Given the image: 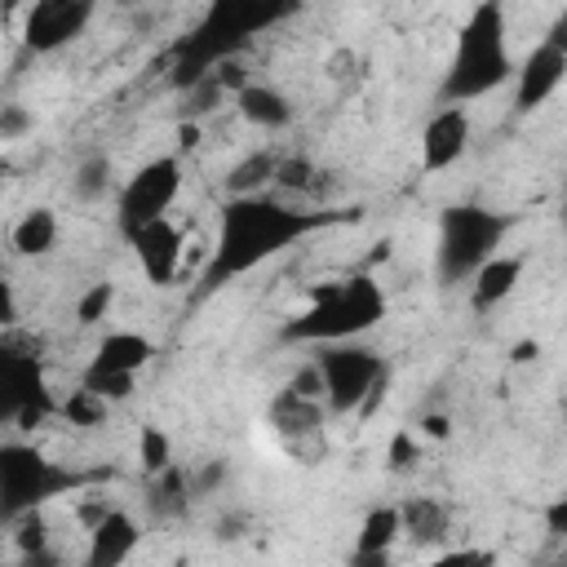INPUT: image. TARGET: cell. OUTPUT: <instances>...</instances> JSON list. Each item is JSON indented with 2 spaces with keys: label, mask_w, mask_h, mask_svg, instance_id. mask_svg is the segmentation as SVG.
I'll list each match as a JSON object with an SVG mask.
<instances>
[{
  "label": "cell",
  "mask_w": 567,
  "mask_h": 567,
  "mask_svg": "<svg viewBox=\"0 0 567 567\" xmlns=\"http://www.w3.org/2000/svg\"><path fill=\"white\" fill-rule=\"evenodd\" d=\"M346 221H363V208H297L275 195H226L217 208V239L199 270L195 297L204 301L230 288L235 279L261 270L270 257Z\"/></svg>",
  "instance_id": "6da1fadb"
},
{
  "label": "cell",
  "mask_w": 567,
  "mask_h": 567,
  "mask_svg": "<svg viewBox=\"0 0 567 567\" xmlns=\"http://www.w3.org/2000/svg\"><path fill=\"white\" fill-rule=\"evenodd\" d=\"M306 9V0H208L199 22L173 44L168 84L186 93L221 62H235L257 35L292 22Z\"/></svg>",
  "instance_id": "7a4b0ae2"
},
{
  "label": "cell",
  "mask_w": 567,
  "mask_h": 567,
  "mask_svg": "<svg viewBox=\"0 0 567 567\" xmlns=\"http://www.w3.org/2000/svg\"><path fill=\"white\" fill-rule=\"evenodd\" d=\"M514 71H518V62L509 53L505 0H478L456 31V44H452V58L443 66L434 97H439V106H447V102L465 106L474 97H487V93L514 84Z\"/></svg>",
  "instance_id": "3957f363"
},
{
  "label": "cell",
  "mask_w": 567,
  "mask_h": 567,
  "mask_svg": "<svg viewBox=\"0 0 567 567\" xmlns=\"http://www.w3.org/2000/svg\"><path fill=\"white\" fill-rule=\"evenodd\" d=\"M385 319V288L368 275H341L323 288H310V301L284 319L279 341L284 346H332V341H359L363 332H372Z\"/></svg>",
  "instance_id": "277c9868"
},
{
  "label": "cell",
  "mask_w": 567,
  "mask_h": 567,
  "mask_svg": "<svg viewBox=\"0 0 567 567\" xmlns=\"http://www.w3.org/2000/svg\"><path fill=\"white\" fill-rule=\"evenodd\" d=\"M514 230V213L461 199L439 208V239H434V279L443 288H461L478 275L483 261L501 252V244Z\"/></svg>",
  "instance_id": "5b68a950"
},
{
  "label": "cell",
  "mask_w": 567,
  "mask_h": 567,
  "mask_svg": "<svg viewBox=\"0 0 567 567\" xmlns=\"http://www.w3.org/2000/svg\"><path fill=\"white\" fill-rule=\"evenodd\" d=\"M97 478H106V474H84V470L58 465L35 443L4 439L0 443V523H13L27 509H44L53 496L84 492Z\"/></svg>",
  "instance_id": "8992f818"
},
{
  "label": "cell",
  "mask_w": 567,
  "mask_h": 567,
  "mask_svg": "<svg viewBox=\"0 0 567 567\" xmlns=\"http://www.w3.org/2000/svg\"><path fill=\"white\" fill-rule=\"evenodd\" d=\"M328 416L332 412H328L323 377H319L315 359L306 368H297L292 381L266 408V425H270L275 443L301 465H319L328 456Z\"/></svg>",
  "instance_id": "52a82bcc"
},
{
  "label": "cell",
  "mask_w": 567,
  "mask_h": 567,
  "mask_svg": "<svg viewBox=\"0 0 567 567\" xmlns=\"http://www.w3.org/2000/svg\"><path fill=\"white\" fill-rule=\"evenodd\" d=\"M315 368L323 377V399L332 416H363L381 403L390 385V363L363 341H332L315 346Z\"/></svg>",
  "instance_id": "ba28073f"
},
{
  "label": "cell",
  "mask_w": 567,
  "mask_h": 567,
  "mask_svg": "<svg viewBox=\"0 0 567 567\" xmlns=\"http://www.w3.org/2000/svg\"><path fill=\"white\" fill-rule=\"evenodd\" d=\"M58 412L62 403L49 390L40 346H22L9 332L0 341V421L13 430H35Z\"/></svg>",
  "instance_id": "9c48e42d"
},
{
  "label": "cell",
  "mask_w": 567,
  "mask_h": 567,
  "mask_svg": "<svg viewBox=\"0 0 567 567\" xmlns=\"http://www.w3.org/2000/svg\"><path fill=\"white\" fill-rule=\"evenodd\" d=\"M182 195V155H155L137 164L115 190V230L133 239L151 221L168 217Z\"/></svg>",
  "instance_id": "30bf717a"
},
{
  "label": "cell",
  "mask_w": 567,
  "mask_h": 567,
  "mask_svg": "<svg viewBox=\"0 0 567 567\" xmlns=\"http://www.w3.org/2000/svg\"><path fill=\"white\" fill-rule=\"evenodd\" d=\"M563 84H567V9L523 53V62L514 71V115L540 111Z\"/></svg>",
  "instance_id": "8fae6325"
},
{
  "label": "cell",
  "mask_w": 567,
  "mask_h": 567,
  "mask_svg": "<svg viewBox=\"0 0 567 567\" xmlns=\"http://www.w3.org/2000/svg\"><path fill=\"white\" fill-rule=\"evenodd\" d=\"M97 13V0H27V18H22V49L27 53H62L66 44H75L89 22Z\"/></svg>",
  "instance_id": "7c38bea8"
},
{
  "label": "cell",
  "mask_w": 567,
  "mask_h": 567,
  "mask_svg": "<svg viewBox=\"0 0 567 567\" xmlns=\"http://www.w3.org/2000/svg\"><path fill=\"white\" fill-rule=\"evenodd\" d=\"M470 137H474L470 111L461 102L439 106L421 128V173H447L452 164H461L470 151Z\"/></svg>",
  "instance_id": "4fadbf2b"
},
{
  "label": "cell",
  "mask_w": 567,
  "mask_h": 567,
  "mask_svg": "<svg viewBox=\"0 0 567 567\" xmlns=\"http://www.w3.org/2000/svg\"><path fill=\"white\" fill-rule=\"evenodd\" d=\"M133 257H137V270L146 275V284L155 288H168L177 275H182V252H186V230L173 226V217H159L151 221L146 230H137L128 239Z\"/></svg>",
  "instance_id": "5bb4252c"
},
{
  "label": "cell",
  "mask_w": 567,
  "mask_h": 567,
  "mask_svg": "<svg viewBox=\"0 0 567 567\" xmlns=\"http://www.w3.org/2000/svg\"><path fill=\"white\" fill-rule=\"evenodd\" d=\"M137 540H142L137 518H133L128 509L111 505L97 523H89V549H84V563H89V567H120V563L133 558Z\"/></svg>",
  "instance_id": "9a60e30c"
},
{
  "label": "cell",
  "mask_w": 567,
  "mask_h": 567,
  "mask_svg": "<svg viewBox=\"0 0 567 567\" xmlns=\"http://www.w3.org/2000/svg\"><path fill=\"white\" fill-rule=\"evenodd\" d=\"M146 518L151 523H186L190 509L199 505L195 496V483H190V470L186 465H164L159 474H146Z\"/></svg>",
  "instance_id": "2e32d148"
},
{
  "label": "cell",
  "mask_w": 567,
  "mask_h": 567,
  "mask_svg": "<svg viewBox=\"0 0 567 567\" xmlns=\"http://www.w3.org/2000/svg\"><path fill=\"white\" fill-rule=\"evenodd\" d=\"M230 102H235L239 120L252 124V128H261V133H284V128L297 120L292 97H288L284 89L266 84V80H244V84L230 93Z\"/></svg>",
  "instance_id": "e0dca14e"
},
{
  "label": "cell",
  "mask_w": 567,
  "mask_h": 567,
  "mask_svg": "<svg viewBox=\"0 0 567 567\" xmlns=\"http://www.w3.org/2000/svg\"><path fill=\"white\" fill-rule=\"evenodd\" d=\"M518 279H523V257L496 252V257L483 261L478 275L470 279V310H474V315H492L496 306H505V301L518 292Z\"/></svg>",
  "instance_id": "ac0fdd59"
},
{
  "label": "cell",
  "mask_w": 567,
  "mask_h": 567,
  "mask_svg": "<svg viewBox=\"0 0 567 567\" xmlns=\"http://www.w3.org/2000/svg\"><path fill=\"white\" fill-rule=\"evenodd\" d=\"M151 359H155V341H151V337H142V332H133V328H115V332H106V337L97 341L89 368H93V372H133V377H137Z\"/></svg>",
  "instance_id": "d6986e66"
},
{
  "label": "cell",
  "mask_w": 567,
  "mask_h": 567,
  "mask_svg": "<svg viewBox=\"0 0 567 567\" xmlns=\"http://www.w3.org/2000/svg\"><path fill=\"white\" fill-rule=\"evenodd\" d=\"M403 514V540L416 549H439L452 536V509L439 496H412L399 505Z\"/></svg>",
  "instance_id": "ffe728a7"
},
{
  "label": "cell",
  "mask_w": 567,
  "mask_h": 567,
  "mask_svg": "<svg viewBox=\"0 0 567 567\" xmlns=\"http://www.w3.org/2000/svg\"><path fill=\"white\" fill-rule=\"evenodd\" d=\"M399 540H403V514H399V505H372L363 514V523H359V536H354L350 558L354 563H385Z\"/></svg>",
  "instance_id": "44dd1931"
},
{
  "label": "cell",
  "mask_w": 567,
  "mask_h": 567,
  "mask_svg": "<svg viewBox=\"0 0 567 567\" xmlns=\"http://www.w3.org/2000/svg\"><path fill=\"white\" fill-rule=\"evenodd\" d=\"M9 248H13L18 257H49V252L58 248V213L44 208V204L27 208V213L13 221V230H9Z\"/></svg>",
  "instance_id": "7402d4cb"
},
{
  "label": "cell",
  "mask_w": 567,
  "mask_h": 567,
  "mask_svg": "<svg viewBox=\"0 0 567 567\" xmlns=\"http://www.w3.org/2000/svg\"><path fill=\"white\" fill-rule=\"evenodd\" d=\"M120 186H115V159L106 155V151H89V155H80V164H75V173H71V195L80 199V204H102L106 195H115Z\"/></svg>",
  "instance_id": "603a6c76"
},
{
  "label": "cell",
  "mask_w": 567,
  "mask_h": 567,
  "mask_svg": "<svg viewBox=\"0 0 567 567\" xmlns=\"http://www.w3.org/2000/svg\"><path fill=\"white\" fill-rule=\"evenodd\" d=\"M4 527H13V549H18L22 567H49V563H58V554L49 549V523H44L40 509H27V514H18Z\"/></svg>",
  "instance_id": "cb8c5ba5"
},
{
  "label": "cell",
  "mask_w": 567,
  "mask_h": 567,
  "mask_svg": "<svg viewBox=\"0 0 567 567\" xmlns=\"http://www.w3.org/2000/svg\"><path fill=\"white\" fill-rule=\"evenodd\" d=\"M275 168H279V155H275V151H252V155H244V159L226 173V195H261L266 186H275Z\"/></svg>",
  "instance_id": "d4e9b609"
},
{
  "label": "cell",
  "mask_w": 567,
  "mask_h": 567,
  "mask_svg": "<svg viewBox=\"0 0 567 567\" xmlns=\"http://www.w3.org/2000/svg\"><path fill=\"white\" fill-rule=\"evenodd\" d=\"M319 164L310 155H279V168H275V186L292 190V195H310L319 190Z\"/></svg>",
  "instance_id": "484cf974"
},
{
  "label": "cell",
  "mask_w": 567,
  "mask_h": 567,
  "mask_svg": "<svg viewBox=\"0 0 567 567\" xmlns=\"http://www.w3.org/2000/svg\"><path fill=\"white\" fill-rule=\"evenodd\" d=\"M106 412H111V403L97 394V390H89V385H80V390H71V399H62V416L71 421V425H102L106 421Z\"/></svg>",
  "instance_id": "4316f807"
},
{
  "label": "cell",
  "mask_w": 567,
  "mask_h": 567,
  "mask_svg": "<svg viewBox=\"0 0 567 567\" xmlns=\"http://www.w3.org/2000/svg\"><path fill=\"white\" fill-rule=\"evenodd\" d=\"M137 461H142V474H159L164 465H173V439L159 430V425H142L137 434Z\"/></svg>",
  "instance_id": "83f0119b"
},
{
  "label": "cell",
  "mask_w": 567,
  "mask_h": 567,
  "mask_svg": "<svg viewBox=\"0 0 567 567\" xmlns=\"http://www.w3.org/2000/svg\"><path fill=\"white\" fill-rule=\"evenodd\" d=\"M111 306H115V284L97 279V284H89V288L80 292V301H75V323H80V328H93V323H102V319L111 315Z\"/></svg>",
  "instance_id": "f1b7e54d"
},
{
  "label": "cell",
  "mask_w": 567,
  "mask_h": 567,
  "mask_svg": "<svg viewBox=\"0 0 567 567\" xmlns=\"http://www.w3.org/2000/svg\"><path fill=\"white\" fill-rule=\"evenodd\" d=\"M80 385L97 390L106 403H124V399L133 394L137 377H133V372H93V368H84V372H80Z\"/></svg>",
  "instance_id": "f546056e"
},
{
  "label": "cell",
  "mask_w": 567,
  "mask_h": 567,
  "mask_svg": "<svg viewBox=\"0 0 567 567\" xmlns=\"http://www.w3.org/2000/svg\"><path fill=\"white\" fill-rule=\"evenodd\" d=\"M226 478H230V461H226V456H213V461H204V465L190 470V483H195V496H199V501L217 496V492L226 487Z\"/></svg>",
  "instance_id": "4dcf8cb0"
},
{
  "label": "cell",
  "mask_w": 567,
  "mask_h": 567,
  "mask_svg": "<svg viewBox=\"0 0 567 567\" xmlns=\"http://www.w3.org/2000/svg\"><path fill=\"white\" fill-rule=\"evenodd\" d=\"M35 128V115L22 106V102H4L0 106V142H18Z\"/></svg>",
  "instance_id": "1f68e13d"
},
{
  "label": "cell",
  "mask_w": 567,
  "mask_h": 567,
  "mask_svg": "<svg viewBox=\"0 0 567 567\" xmlns=\"http://www.w3.org/2000/svg\"><path fill=\"white\" fill-rule=\"evenodd\" d=\"M412 461H416V439L408 434V430H399L394 434V443H390V470H412Z\"/></svg>",
  "instance_id": "d6a6232c"
},
{
  "label": "cell",
  "mask_w": 567,
  "mask_h": 567,
  "mask_svg": "<svg viewBox=\"0 0 567 567\" xmlns=\"http://www.w3.org/2000/svg\"><path fill=\"white\" fill-rule=\"evenodd\" d=\"M545 527H549L554 536H567V487L545 505Z\"/></svg>",
  "instance_id": "836d02e7"
},
{
  "label": "cell",
  "mask_w": 567,
  "mask_h": 567,
  "mask_svg": "<svg viewBox=\"0 0 567 567\" xmlns=\"http://www.w3.org/2000/svg\"><path fill=\"white\" fill-rule=\"evenodd\" d=\"M248 532V514H230V518H221V540H235V536H244Z\"/></svg>",
  "instance_id": "e575fe53"
},
{
  "label": "cell",
  "mask_w": 567,
  "mask_h": 567,
  "mask_svg": "<svg viewBox=\"0 0 567 567\" xmlns=\"http://www.w3.org/2000/svg\"><path fill=\"white\" fill-rule=\"evenodd\" d=\"M421 430H425L430 439H447V416H443V412H430V416H421Z\"/></svg>",
  "instance_id": "d590c367"
},
{
  "label": "cell",
  "mask_w": 567,
  "mask_h": 567,
  "mask_svg": "<svg viewBox=\"0 0 567 567\" xmlns=\"http://www.w3.org/2000/svg\"><path fill=\"white\" fill-rule=\"evenodd\" d=\"M536 354H540V346H536V341H518V346L509 350V359H514V363H532Z\"/></svg>",
  "instance_id": "8d00e7d4"
},
{
  "label": "cell",
  "mask_w": 567,
  "mask_h": 567,
  "mask_svg": "<svg viewBox=\"0 0 567 567\" xmlns=\"http://www.w3.org/2000/svg\"><path fill=\"white\" fill-rule=\"evenodd\" d=\"M443 563H492V554H474V549H456V554H443Z\"/></svg>",
  "instance_id": "74e56055"
},
{
  "label": "cell",
  "mask_w": 567,
  "mask_h": 567,
  "mask_svg": "<svg viewBox=\"0 0 567 567\" xmlns=\"http://www.w3.org/2000/svg\"><path fill=\"white\" fill-rule=\"evenodd\" d=\"M558 226H563V235H567V182H563V195H558Z\"/></svg>",
  "instance_id": "f35d334b"
},
{
  "label": "cell",
  "mask_w": 567,
  "mask_h": 567,
  "mask_svg": "<svg viewBox=\"0 0 567 567\" xmlns=\"http://www.w3.org/2000/svg\"><path fill=\"white\" fill-rule=\"evenodd\" d=\"M0 4H4V18H9V22H13V13L22 9V0H0Z\"/></svg>",
  "instance_id": "ab89813d"
},
{
  "label": "cell",
  "mask_w": 567,
  "mask_h": 567,
  "mask_svg": "<svg viewBox=\"0 0 567 567\" xmlns=\"http://www.w3.org/2000/svg\"><path fill=\"white\" fill-rule=\"evenodd\" d=\"M115 4H133V0H115Z\"/></svg>",
  "instance_id": "60d3db41"
}]
</instances>
